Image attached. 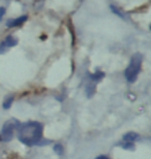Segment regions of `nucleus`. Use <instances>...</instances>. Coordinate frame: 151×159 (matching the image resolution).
<instances>
[{
	"label": "nucleus",
	"mask_w": 151,
	"mask_h": 159,
	"mask_svg": "<svg viewBox=\"0 0 151 159\" xmlns=\"http://www.w3.org/2000/svg\"><path fill=\"white\" fill-rule=\"evenodd\" d=\"M18 138L26 146H34L43 138V126L38 122H27L18 127Z\"/></svg>",
	"instance_id": "obj_1"
},
{
	"label": "nucleus",
	"mask_w": 151,
	"mask_h": 159,
	"mask_svg": "<svg viewBox=\"0 0 151 159\" xmlns=\"http://www.w3.org/2000/svg\"><path fill=\"white\" fill-rule=\"evenodd\" d=\"M142 67V55L141 54H134L131 58L130 65L127 66V68L125 69V79L127 80V82L134 83L138 78V75Z\"/></svg>",
	"instance_id": "obj_2"
},
{
	"label": "nucleus",
	"mask_w": 151,
	"mask_h": 159,
	"mask_svg": "<svg viewBox=\"0 0 151 159\" xmlns=\"http://www.w3.org/2000/svg\"><path fill=\"white\" fill-rule=\"evenodd\" d=\"M17 126H18V124L16 121H11V120L7 121V122L4 124V126H3V128H2V131H1L2 141H4V142L11 141L12 139V134H14V129Z\"/></svg>",
	"instance_id": "obj_3"
},
{
	"label": "nucleus",
	"mask_w": 151,
	"mask_h": 159,
	"mask_svg": "<svg viewBox=\"0 0 151 159\" xmlns=\"http://www.w3.org/2000/svg\"><path fill=\"white\" fill-rule=\"evenodd\" d=\"M18 43V40L14 39L12 36H7L5 39V40H3L0 43V54L5 53L8 49H11L12 47H15Z\"/></svg>",
	"instance_id": "obj_4"
},
{
	"label": "nucleus",
	"mask_w": 151,
	"mask_h": 159,
	"mask_svg": "<svg viewBox=\"0 0 151 159\" xmlns=\"http://www.w3.org/2000/svg\"><path fill=\"white\" fill-rule=\"evenodd\" d=\"M26 20H27L26 16H22V17L14 19V20H8L7 23H6V26L7 27H17V26H19V25L23 24Z\"/></svg>",
	"instance_id": "obj_5"
},
{
	"label": "nucleus",
	"mask_w": 151,
	"mask_h": 159,
	"mask_svg": "<svg viewBox=\"0 0 151 159\" xmlns=\"http://www.w3.org/2000/svg\"><path fill=\"white\" fill-rule=\"evenodd\" d=\"M123 139L127 143H133V142L139 139V134L136 132H128L126 134L123 135Z\"/></svg>",
	"instance_id": "obj_6"
},
{
	"label": "nucleus",
	"mask_w": 151,
	"mask_h": 159,
	"mask_svg": "<svg viewBox=\"0 0 151 159\" xmlns=\"http://www.w3.org/2000/svg\"><path fill=\"white\" fill-rule=\"evenodd\" d=\"M12 100H14V97H8L7 99H6L4 102H3V107H4L5 110H7L11 107L12 103Z\"/></svg>",
	"instance_id": "obj_7"
},
{
	"label": "nucleus",
	"mask_w": 151,
	"mask_h": 159,
	"mask_svg": "<svg viewBox=\"0 0 151 159\" xmlns=\"http://www.w3.org/2000/svg\"><path fill=\"white\" fill-rule=\"evenodd\" d=\"M102 77H104V74H102V72H99V71L91 75V78H92L93 81H99V80H101Z\"/></svg>",
	"instance_id": "obj_8"
},
{
	"label": "nucleus",
	"mask_w": 151,
	"mask_h": 159,
	"mask_svg": "<svg viewBox=\"0 0 151 159\" xmlns=\"http://www.w3.org/2000/svg\"><path fill=\"white\" fill-rule=\"evenodd\" d=\"M110 7H111V9H112V11H113V12H114L115 15L119 16L120 18H124V17H123V15L121 14V11H119V9H117L116 7H115L114 5H110Z\"/></svg>",
	"instance_id": "obj_9"
},
{
	"label": "nucleus",
	"mask_w": 151,
	"mask_h": 159,
	"mask_svg": "<svg viewBox=\"0 0 151 159\" xmlns=\"http://www.w3.org/2000/svg\"><path fill=\"white\" fill-rule=\"evenodd\" d=\"M54 151L56 152L57 154H62V152H63V149L62 147H61V145H56L55 147H54Z\"/></svg>",
	"instance_id": "obj_10"
},
{
	"label": "nucleus",
	"mask_w": 151,
	"mask_h": 159,
	"mask_svg": "<svg viewBox=\"0 0 151 159\" xmlns=\"http://www.w3.org/2000/svg\"><path fill=\"white\" fill-rule=\"evenodd\" d=\"M86 92H87V94H88V96L89 97H91V95H93V93H94V87H88L87 89H86Z\"/></svg>",
	"instance_id": "obj_11"
},
{
	"label": "nucleus",
	"mask_w": 151,
	"mask_h": 159,
	"mask_svg": "<svg viewBox=\"0 0 151 159\" xmlns=\"http://www.w3.org/2000/svg\"><path fill=\"white\" fill-rule=\"evenodd\" d=\"M122 147H123L124 149H131V150H133V149H134V145L131 144V143H126V144H124L123 146H122Z\"/></svg>",
	"instance_id": "obj_12"
},
{
	"label": "nucleus",
	"mask_w": 151,
	"mask_h": 159,
	"mask_svg": "<svg viewBox=\"0 0 151 159\" xmlns=\"http://www.w3.org/2000/svg\"><path fill=\"white\" fill-rule=\"evenodd\" d=\"M5 14V8L4 7H0V21L2 20L3 16H4Z\"/></svg>",
	"instance_id": "obj_13"
},
{
	"label": "nucleus",
	"mask_w": 151,
	"mask_h": 159,
	"mask_svg": "<svg viewBox=\"0 0 151 159\" xmlns=\"http://www.w3.org/2000/svg\"><path fill=\"white\" fill-rule=\"evenodd\" d=\"M96 159H109L107 156H104V155H101V156H98Z\"/></svg>",
	"instance_id": "obj_14"
}]
</instances>
